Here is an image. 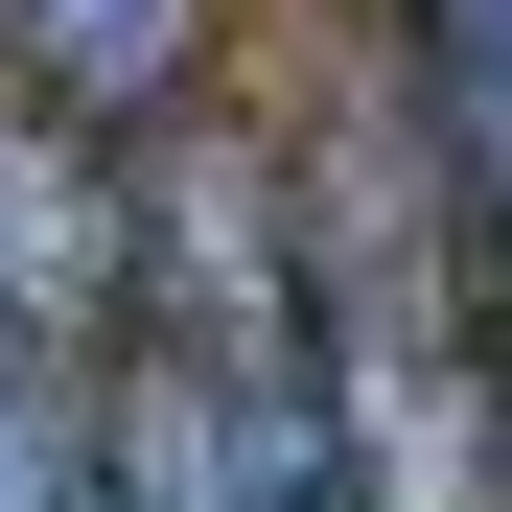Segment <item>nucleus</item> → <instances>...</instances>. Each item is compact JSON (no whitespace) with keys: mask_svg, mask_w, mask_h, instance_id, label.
Instances as JSON below:
<instances>
[{"mask_svg":"<svg viewBox=\"0 0 512 512\" xmlns=\"http://www.w3.org/2000/svg\"><path fill=\"white\" fill-rule=\"evenodd\" d=\"M303 326H326V373H350L373 512H489V373H466V303L419 280V163H350V187H326Z\"/></svg>","mask_w":512,"mask_h":512,"instance_id":"f257e3e1","label":"nucleus"},{"mask_svg":"<svg viewBox=\"0 0 512 512\" xmlns=\"http://www.w3.org/2000/svg\"><path fill=\"white\" fill-rule=\"evenodd\" d=\"M419 70H443V163H466L489 233H512V0H419Z\"/></svg>","mask_w":512,"mask_h":512,"instance_id":"7ed1b4c3","label":"nucleus"},{"mask_svg":"<svg viewBox=\"0 0 512 512\" xmlns=\"http://www.w3.org/2000/svg\"><path fill=\"white\" fill-rule=\"evenodd\" d=\"M0 94H24V117H140V94H187V0H0Z\"/></svg>","mask_w":512,"mask_h":512,"instance_id":"f03ea898","label":"nucleus"}]
</instances>
